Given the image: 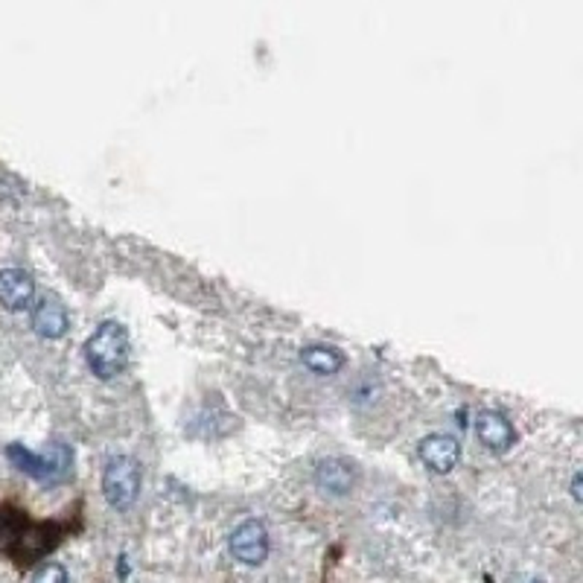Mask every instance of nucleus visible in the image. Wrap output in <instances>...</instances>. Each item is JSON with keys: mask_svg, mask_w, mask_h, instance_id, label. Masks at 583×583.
<instances>
[{"mask_svg": "<svg viewBox=\"0 0 583 583\" xmlns=\"http://www.w3.org/2000/svg\"><path fill=\"white\" fill-rule=\"evenodd\" d=\"M32 295H36V283L24 269H4L0 271V304L6 310H27Z\"/></svg>", "mask_w": 583, "mask_h": 583, "instance_id": "obj_8", "label": "nucleus"}, {"mask_svg": "<svg viewBox=\"0 0 583 583\" xmlns=\"http://www.w3.org/2000/svg\"><path fill=\"white\" fill-rule=\"evenodd\" d=\"M32 583H68V569L59 563H44L36 575H32Z\"/></svg>", "mask_w": 583, "mask_h": 583, "instance_id": "obj_11", "label": "nucleus"}, {"mask_svg": "<svg viewBox=\"0 0 583 583\" xmlns=\"http://www.w3.org/2000/svg\"><path fill=\"white\" fill-rule=\"evenodd\" d=\"M301 362L312 373L333 377L336 371H342L345 356H342V350H336V347H329V345H310V347L301 350Z\"/></svg>", "mask_w": 583, "mask_h": 583, "instance_id": "obj_10", "label": "nucleus"}, {"mask_svg": "<svg viewBox=\"0 0 583 583\" xmlns=\"http://www.w3.org/2000/svg\"><path fill=\"white\" fill-rule=\"evenodd\" d=\"M315 481L318 487L333 493V496H347L356 484V467L354 461L345 458H324L315 464Z\"/></svg>", "mask_w": 583, "mask_h": 583, "instance_id": "obj_6", "label": "nucleus"}, {"mask_svg": "<svg viewBox=\"0 0 583 583\" xmlns=\"http://www.w3.org/2000/svg\"><path fill=\"white\" fill-rule=\"evenodd\" d=\"M417 455L432 472H449L461 458V444L453 435H426L417 446Z\"/></svg>", "mask_w": 583, "mask_h": 583, "instance_id": "obj_5", "label": "nucleus"}, {"mask_svg": "<svg viewBox=\"0 0 583 583\" xmlns=\"http://www.w3.org/2000/svg\"><path fill=\"white\" fill-rule=\"evenodd\" d=\"M571 496L580 499V472H575V479H571Z\"/></svg>", "mask_w": 583, "mask_h": 583, "instance_id": "obj_12", "label": "nucleus"}, {"mask_svg": "<svg viewBox=\"0 0 583 583\" xmlns=\"http://www.w3.org/2000/svg\"><path fill=\"white\" fill-rule=\"evenodd\" d=\"M85 362L96 379H114L129 362V333L120 321H103L85 345Z\"/></svg>", "mask_w": 583, "mask_h": 583, "instance_id": "obj_1", "label": "nucleus"}, {"mask_svg": "<svg viewBox=\"0 0 583 583\" xmlns=\"http://www.w3.org/2000/svg\"><path fill=\"white\" fill-rule=\"evenodd\" d=\"M6 455L9 461L21 470V472H27V476L32 479H38V481H62V479H68V472H71V464H73V455H71V449L64 446V444H50L47 453H29L27 446H21V444H12L6 449Z\"/></svg>", "mask_w": 583, "mask_h": 583, "instance_id": "obj_2", "label": "nucleus"}, {"mask_svg": "<svg viewBox=\"0 0 583 583\" xmlns=\"http://www.w3.org/2000/svg\"><path fill=\"white\" fill-rule=\"evenodd\" d=\"M32 327H36V333L44 338H62L71 327L64 304H59L56 298H44L36 306V312H32Z\"/></svg>", "mask_w": 583, "mask_h": 583, "instance_id": "obj_9", "label": "nucleus"}, {"mask_svg": "<svg viewBox=\"0 0 583 583\" xmlns=\"http://www.w3.org/2000/svg\"><path fill=\"white\" fill-rule=\"evenodd\" d=\"M476 435L490 453H508L516 441L511 421L499 412H481L479 421H476Z\"/></svg>", "mask_w": 583, "mask_h": 583, "instance_id": "obj_7", "label": "nucleus"}, {"mask_svg": "<svg viewBox=\"0 0 583 583\" xmlns=\"http://www.w3.org/2000/svg\"><path fill=\"white\" fill-rule=\"evenodd\" d=\"M103 493L114 511H129L140 493V464L131 455H117L105 464Z\"/></svg>", "mask_w": 583, "mask_h": 583, "instance_id": "obj_3", "label": "nucleus"}, {"mask_svg": "<svg viewBox=\"0 0 583 583\" xmlns=\"http://www.w3.org/2000/svg\"><path fill=\"white\" fill-rule=\"evenodd\" d=\"M230 554L246 566H260L269 557V531L266 525L257 520L242 522L234 534H230Z\"/></svg>", "mask_w": 583, "mask_h": 583, "instance_id": "obj_4", "label": "nucleus"}]
</instances>
